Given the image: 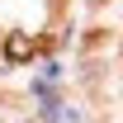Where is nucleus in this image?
Listing matches in <instances>:
<instances>
[{"instance_id":"1","label":"nucleus","mask_w":123,"mask_h":123,"mask_svg":"<svg viewBox=\"0 0 123 123\" xmlns=\"http://www.w3.org/2000/svg\"><path fill=\"white\" fill-rule=\"evenodd\" d=\"M5 57L10 62H29L33 57V43L24 38V33H14V38H5Z\"/></svg>"}]
</instances>
